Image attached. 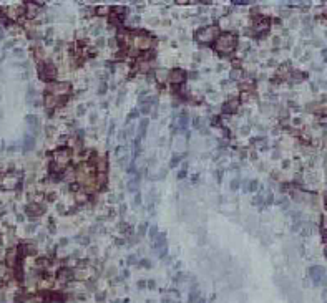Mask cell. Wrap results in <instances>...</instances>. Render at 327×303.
Returning <instances> with one entry per match:
<instances>
[{"label":"cell","mask_w":327,"mask_h":303,"mask_svg":"<svg viewBox=\"0 0 327 303\" xmlns=\"http://www.w3.org/2000/svg\"><path fill=\"white\" fill-rule=\"evenodd\" d=\"M27 214H30V215H40V214H43V207H42V205H38V204H32V205H28V207H27Z\"/></svg>","instance_id":"obj_9"},{"label":"cell","mask_w":327,"mask_h":303,"mask_svg":"<svg viewBox=\"0 0 327 303\" xmlns=\"http://www.w3.org/2000/svg\"><path fill=\"white\" fill-rule=\"evenodd\" d=\"M70 157H71V152L68 151V149H65V147H60L58 151H55V154H53V161H55V166L57 167H65L66 164L70 162Z\"/></svg>","instance_id":"obj_4"},{"label":"cell","mask_w":327,"mask_h":303,"mask_svg":"<svg viewBox=\"0 0 327 303\" xmlns=\"http://www.w3.org/2000/svg\"><path fill=\"white\" fill-rule=\"evenodd\" d=\"M70 93V85L65 83V81H55V83H50L47 86V94L53 96V98L60 103H63L65 98Z\"/></svg>","instance_id":"obj_1"},{"label":"cell","mask_w":327,"mask_h":303,"mask_svg":"<svg viewBox=\"0 0 327 303\" xmlns=\"http://www.w3.org/2000/svg\"><path fill=\"white\" fill-rule=\"evenodd\" d=\"M133 45L136 50H148V48L151 46V43L153 40L148 35H139V33H136V35H133Z\"/></svg>","instance_id":"obj_5"},{"label":"cell","mask_w":327,"mask_h":303,"mask_svg":"<svg viewBox=\"0 0 327 303\" xmlns=\"http://www.w3.org/2000/svg\"><path fill=\"white\" fill-rule=\"evenodd\" d=\"M38 75H40L42 80L48 81V80H53L55 78L57 70H55V66L50 65V63H42L40 66H38Z\"/></svg>","instance_id":"obj_6"},{"label":"cell","mask_w":327,"mask_h":303,"mask_svg":"<svg viewBox=\"0 0 327 303\" xmlns=\"http://www.w3.org/2000/svg\"><path fill=\"white\" fill-rule=\"evenodd\" d=\"M2 38H3V32L0 30V40H2Z\"/></svg>","instance_id":"obj_12"},{"label":"cell","mask_w":327,"mask_h":303,"mask_svg":"<svg viewBox=\"0 0 327 303\" xmlns=\"http://www.w3.org/2000/svg\"><path fill=\"white\" fill-rule=\"evenodd\" d=\"M311 275H312V280H314L316 283H320L322 280H324V277H325V270L322 267H312L311 268Z\"/></svg>","instance_id":"obj_7"},{"label":"cell","mask_w":327,"mask_h":303,"mask_svg":"<svg viewBox=\"0 0 327 303\" xmlns=\"http://www.w3.org/2000/svg\"><path fill=\"white\" fill-rule=\"evenodd\" d=\"M17 262V250H10V252L7 253V265L13 267Z\"/></svg>","instance_id":"obj_10"},{"label":"cell","mask_w":327,"mask_h":303,"mask_svg":"<svg viewBox=\"0 0 327 303\" xmlns=\"http://www.w3.org/2000/svg\"><path fill=\"white\" fill-rule=\"evenodd\" d=\"M228 104H233V109H236V104H238V101H233V103H228ZM224 111H231V106L224 108Z\"/></svg>","instance_id":"obj_11"},{"label":"cell","mask_w":327,"mask_h":303,"mask_svg":"<svg viewBox=\"0 0 327 303\" xmlns=\"http://www.w3.org/2000/svg\"><path fill=\"white\" fill-rule=\"evenodd\" d=\"M219 37V28L214 27V25H209V27H203L196 32V38L198 42H203V43H209L213 40H218Z\"/></svg>","instance_id":"obj_3"},{"label":"cell","mask_w":327,"mask_h":303,"mask_svg":"<svg viewBox=\"0 0 327 303\" xmlns=\"http://www.w3.org/2000/svg\"><path fill=\"white\" fill-rule=\"evenodd\" d=\"M183 80H184V73L181 70H175L170 73V81H173V83H181Z\"/></svg>","instance_id":"obj_8"},{"label":"cell","mask_w":327,"mask_h":303,"mask_svg":"<svg viewBox=\"0 0 327 303\" xmlns=\"http://www.w3.org/2000/svg\"><path fill=\"white\" fill-rule=\"evenodd\" d=\"M236 45H238V38L233 33H223L216 40V50L221 51V53H231L236 48Z\"/></svg>","instance_id":"obj_2"}]
</instances>
